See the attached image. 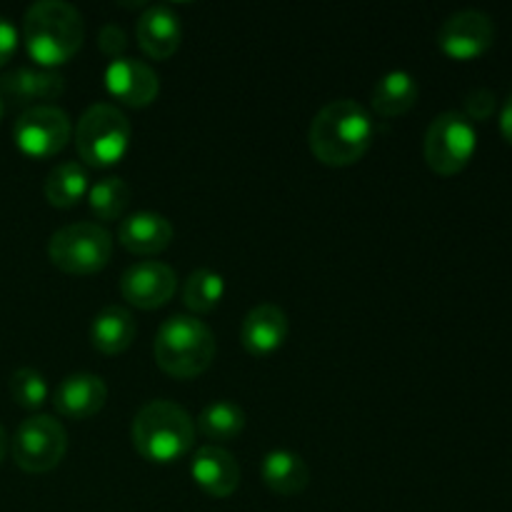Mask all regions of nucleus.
<instances>
[{"instance_id": "obj_11", "label": "nucleus", "mask_w": 512, "mask_h": 512, "mask_svg": "<svg viewBox=\"0 0 512 512\" xmlns=\"http://www.w3.org/2000/svg\"><path fill=\"white\" fill-rule=\"evenodd\" d=\"M178 288V273L160 260H140L120 275V295L133 308H163Z\"/></svg>"}, {"instance_id": "obj_5", "label": "nucleus", "mask_w": 512, "mask_h": 512, "mask_svg": "<svg viewBox=\"0 0 512 512\" xmlns=\"http://www.w3.org/2000/svg\"><path fill=\"white\" fill-rule=\"evenodd\" d=\"M133 125L113 103H95L80 115L75 125V148L80 160L93 168L120 163L130 148Z\"/></svg>"}, {"instance_id": "obj_31", "label": "nucleus", "mask_w": 512, "mask_h": 512, "mask_svg": "<svg viewBox=\"0 0 512 512\" xmlns=\"http://www.w3.org/2000/svg\"><path fill=\"white\" fill-rule=\"evenodd\" d=\"M8 433H5V428L0 425V463L5 460V455H8Z\"/></svg>"}, {"instance_id": "obj_9", "label": "nucleus", "mask_w": 512, "mask_h": 512, "mask_svg": "<svg viewBox=\"0 0 512 512\" xmlns=\"http://www.w3.org/2000/svg\"><path fill=\"white\" fill-rule=\"evenodd\" d=\"M73 138V123L58 105L25 108L13 125V140L28 158L43 160L58 155Z\"/></svg>"}, {"instance_id": "obj_6", "label": "nucleus", "mask_w": 512, "mask_h": 512, "mask_svg": "<svg viewBox=\"0 0 512 512\" xmlns=\"http://www.w3.org/2000/svg\"><path fill=\"white\" fill-rule=\"evenodd\" d=\"M113 255V235L98 223H70L55 230L48 243V258L68 275L100 273Z\"/></svg>"}, {"instance_id": "obj_17", "label": "nucleus", "mask_w": 512, "mask_h": 512, "mask_svg": "<svg viewBox=\"0 0 512 512\" xmlns=\"http://www.w3.org/2000/svg\"><path fill=\"white\" fill-rule=\"evenodd\" d=\"M108 403V385L100 375L73 373L58 383L53 405L63 418L88 420L98 415Z\"/></svg>"}, {"instance_id": "obj_15", "label": "nucleus", "mask_w": 512, "mask_h": 512, "mask_svg": "<svg viewBox=\"0 0 512 512\" xmlns=\"http://www.w3.org/2000/svg\"><path fill=\"white\" fill-rule=\"evenodd\" d=\"M135 38L140 50L153 60H168L178 53L183 40V25L175 8L165 3L148 5L135 23Z\"/></svg>"}, {"instance_id": "obj_25", "label": "nucleus", "mask_w": 512, "mask_h": 512, "mask_svg": "<svg viewBox=\"0 0 512 512\" xmlns=\"http://www.w3.org/2000/svg\"><path fill=\"white\" fill-rule=\"evenodd\" d=\"M225 295L223 275L210 268H198L190 273L183 285V303L193 313H213Z\"/></svg>"}, {"instance_id": "obj_18", "label": "nucleus", "mask_w": 512, "mask_h": 512, "mask_svg": "<svg viewBox=\"0 0 512 512\" xmlns=\"http://www.w3.org/2000/svg\"><path fill=\"white\" fill-rule=\"evenodd\" d=\"M175 238L173 223L153 210L125 215L118 225V243L133 255H158L170 248Z\"/></svg>"}, {"instance_id": "obj_12", "label": "nucleus", "mask_w": 512, "mask_h": 512, "mask_svg": "<svg viewBox=\"0 0 512 512\" xmlns=\"http://www.w3.org/2000/svg\"><path fill=\"white\" fill-rule=\"evenodd\" d=\"M105 88L128 108H148L160 93V78L148 63L135 58H115L105 68Z\"/></svg>"}, {"instance_id": "obj_28", "label": "nucleus", "mask_w": 512, "mask_h": 512, "mask_svg": "<svg viewBox=\"0 0 512 512\" xmlns=\"http://www.w3.org/2000/svg\"><path fill=\"white\" fill-rule=\"evenodd\" d=\"M98 45L110 60L123 58L125 48H128V35H125V30L120 28L118 23H105L103 28H100Z\"/></svg>"}, {"instance_id": "obj_1", "label": "nucleus", "mask_w": 512, "mask_h": 512, "mask_svg": "<svg viewBox=\"0 0 512 512\" xmlns=\"http://www.w3.org/2000/svg\"><path fill=\"white\" fill-rule=\"evenodd\" d=\"M375 140L373 115L350 98L330 100L315 113L308 130V145L315 160L330 168L355 165Z\"/></svg>"}, {"instance_id": "obj_13", "label": "nucleus", "mask_w": 512, "mask_h": 512, "mask_svg": "<svg viewBox=\"0 0 512 512\" xmlns=\"http://www.w3.org/2000/svg\"><path fill=\"white\" fill-rule=\"evenodd\" d=\"M190 475H193L195 485L215 500L230 498L240 485L238 460L223 445L210 443L195 450L193 460H190Z\"/></svg>"}, {"instance_id": "obj_16", "label": "nucleus", "mask_w": 512, "mask_h": 512, "mask_svg": "<svg viewBox=\"0 0 512 512\" xmlns=\"http://www.w3.org/2000/svg\"><path fill=\"white\" fill-rule=\"evenodd\" d=\"M65 93V78L55 70L45 68H18L0 75V100L13 105H50Z\"/></svg>"}, {"instance_id": "obj_8", "label": "nucleus", "mask_w": 512, "mask_h": 512, "mask_svg": "<svg viewBox=\"0 0 512 512\" xmlns=\"http://www.w3.org/2000/svg\"><path fill=\"white\" fill-rule=\"evenodd\" d=\"M13 460L25 473H50L63 463L68 453V433L60 425V420L50 415H33L25 418L15 430V438L10 443Z\"/></svg>"}, {"instance_id": "obj_20", "label": "nucleus", "mask_w": 512, "mask_h": 512, "mask_svg": "<svg viewBox=\"0 0 512 512\" xmlns=\"http://www.w3.org/2000/svg\"><path fill=\"white\" fill-rule=\"evenodd\" d=\"M138 325L130 310L120 305H105L90 323V343L103 355H120L133 345Z\"/></svg>"}, {"instance_id": "obj_14", "label": "nucleus", "mask_w": 512, "mask_h": 512, "mask_svg": "<svg viewBox=\"0 0 512 512\" xmlns=\"http://www.w3.org/2000/svg\"><path fill=\"white\" fill-rule=\"evenodd\" d=\"M288 335V315L275 303H260L250 308L240 325V343L255 358H268V355L278 353Z\"/></svg>"}, {"instance_id": "obj_7", "label": "nucleus", "mask_w": 512, "mask_h": 512, "mask_svg": "<svg viewBox=\"0 0 512 512\" xmlns=\"http://www.w3.org/2000/svg\"><path fill=\"white\" fill-rule=\"evenodd\" d=\"M475 150H478V130L458 110H445L428 125L423 153L433 173L443 178L458 175L460 170L468 168Z\"/></svg>"}, {"instance_id": "obj_3", "label": "nucleus", "mask_w": 512, "mask_h": 512, "mask_svg": "<svg viewBox=\"0 0 512 512\" xmlns=\"http://www.w3.org/2000/svg\"><path fill=\"white\" fill-rule=\"evenodd\" d=\"M130 440L143 460L170 465L193 450L195 423L180 405L170 400H153L133 418Z\"/></svg>"}, {"instance_id": "obj_32", "label": "nucleus", "mask_w": 512, "mask_h": 512, "mask_svg": "<svg viewBox=\"0 0 512 512\" xmlns=\"http://www.w3.org/2000/svg\"><path fill=\"white\" fill-rule=\"evenodd\" d=\"M3 110H5V103H3V100H0V120H3Z\"/></svg>"}, {"instance_id": "obj_19", "label": "nucleus", "mask_w": 512, "mask_h": 512, "mask_svg": "<svg viewBox=\"0 0 512 512\" xmlns=\"http://www.w3.org/2000/svg\"><path fill=\"white\" fill-rule=\"evenodd\" d=\"M260 478L275 495L293 498V495H300L308 488L310 468L303 455L278 448L265 453L263 463H260Z\"/></svg>"}, {"instance_id": "obj_4", "label": "nucleus", "mask_w": 512, "mask_h": 512, "mask_svg": "<svg viewBox=\"0 0 512 512\" xmlns=\"http://www.w3.org/2000/svg\"><path fill=\"white\" fill-rule=\"evenodd\" d=\"M218 343L203 320L195 315H173L158 328L153 343L155 363L163 373L178 380L203 375L213 365Z\"/></svg>"}, {"instance_id": "obj_21", "label": "nucleus", "mask_w": 512, "mask_h": 512, "mask_svg": "<svg viewBox=\"0 0 512 512\" xmlns=\"http://www.w3.org/2000/svg\"><path fill=\"white\" fill-rule=\"evenodd\" d=\"M418 80L408 70H390L375 83L370 93V108L380 118H400L418 103Z\"/></svg>"}, {"instance_id": "obj_23", "label": "nucleus", "mask_w": 512, "mask_h": 512, "mask_svg": "<svg viewBox=\"0 0 512 512\" xmlns=\"http://www.w3.org/2000/svg\"><path fill=\"white\" fill-rule=\"evenodd\" d=\"M245 413L238 403H230V400H213V403L205 405L200 410L198 425L200 433L208 440H213V445L233 443L240 438V433L245 430Z\"/></svg>"}, {"instance_id": "obj_2", "label": "nucleus", "mask_w": 512, "mask_h": 512, "mask_svg": "<svg viewBox=\"0 0 512 512\" xmlns=\"http://www.w3.org/2000/svg\"><path fill=\"white\" fill-rule=\"evenodd\" d=\"M23 40L35 63L43 65L45 70L58 68L73 60L83 48V15L65 0H40L25 13Z\"/></svg>"}, {"instance_id": "obj_26", "label": "nucleus", "mask_w": 512, "mask_h": 512, "mask_svg": "<svg viewBox=\"0 0 512 512\" xmlns=\"http://www.w3.org/2000/svg\"><path fill=\"white\" fill-rule=\"evenodd\" d=\"M10 395H13V400L20 408L38 410L48 400L50 388L35 368H18L10 375Z\"/></svg>"}, {"instance_id": "obj_24", "label": "nucleus", "mask_w": 512, "mask_h": 512, "mask_svg": "<svg viewBox=\"0 0 512 512\" xmlns=\"http://www.w3.org/2000/svg\"><path fill=\"white\" fill-rule=\"evenodd\" d=\"M130 185L125 183L118 175H108V178L95 180V185H90L88 190V205L90 213L98 220H123L125 210L130 205Z\"/></svg>"}, {"instance_id": "obj_10", "label": "nucleus", "mask_w": 512, "mask_h": 512, "mask_svg": "<svg viewBox=\"0 0 512 512\" xmlns=\"http://www.w3.org/2000/svg\"><path fill=\"white\" fill-rule=\"evenodd\" d=\"M438 48L453 60H475L495 43V23L483 10H458L438 28Z\"/></svg>"}, {"instance_id": "obj_29", "label": "nucleus", "mask_w": 512, "mask_h": 512, "mask_svg": "<svg viewBox=\"0 0 512 512\" xmlns=\"http://www.w3.org/2000/svg\"><path fill=\"white\" fill-rule=\"evenodd\" d=\"M18 43H20L18 28H15L8 18L0 15V68L13 58L15 50H18Z\"/></svg>"}, {"instance_id": "obj_30", "label": "nucleus", "mask_w": 512, "mask_h": 512, "mask_svg": "<svg viewBox=\"0 0 512 512\" xmlns=\"http://www.w3.org/2000/svg\"><path fill=\"white\" fill-rule=\"evenodd\" d=\"M500 133L512 145V93L503 103V108H500Z\"/></svg>"}, {"instance_id": "obj_27", "label": "nucleus", "mask_w": 512, "mask_h": 512, "mask_svg": "<svg viewBox=\"0 0 512 512\" xmlns=\"http://www.w3.org/2000/svg\"><path fill=\"white\" fill-rule=\"evenodd\" d=\"M498 110V95L490 88H475L465 95V118L470 123H483V120H490Z\"/></svg>"}, {"instance_id": "obj_22", "label": "nucleus", "mask_w": 512, "mask_h": 512, "mask_svg": "<svg viewBox=\"0 0 512 512\" xmlns=\"http://www.w3.org/2000/svg\"><path fill=\"white\" fill-rule=\"evenodd\" d=\"M43 190L45 198H48V203L53 205V208H75L80 200L88 198V170L80 163H75V160L55 165L48 173V178H45Z\"/></svg>"}]
</instances>
